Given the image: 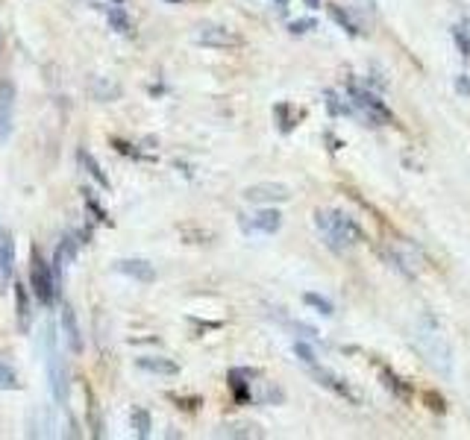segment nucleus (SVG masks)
Segmentation results:
<instances>
[{
    "label": "nucleus",
    "instance_id": "nucleus-1",
    "mask_svg": "<svg viewBox=\"0 0 470 440\" xmlns=\"http://www.w3.org/2000/svg\"><path fill=\"white\" fill-rule=\"evenodd\" d=\"M315 226L320 229V235H324V243L335 253L350 250L353 243L362 238V229L356 226V220L341 214V211H317Z\"/></svg>",
    "mask_w": 470,
    "mask_h": 440
},
{
    "label": "nucleus",
    "instance_id": "nucleus-2",
    "mask_svg": "<svg viewBox=\"0 0 470 440\" xmlns=\"http://www.w3.org/2000/svg\"><path fill=\"white\" fill-rule=\"evenodd\" d=\"M347 97H350L353 109L367 120V124H394L391 109L379 100V97H377L374 91H367V88L350 83V85H347Z\"/></svg>",
    "mask_w": 470,
    "mask_h": 440
},
{
    "label": "nucleus",
    "instance_id": "nucleus-3",
    "mask_svg": "<svg viewBox=\"0 0 470 440\" xmlns=\"http://www.w3.org/2000/svg\"><path fill=\"white\" fill-rule=\"evenodd\" d=\"M30 279H33V290H36L39 303L51 305V303L56 300V279H53V273H51V267L44 264V258L39 256V250H33V271H30Z\"/></svg>",
    "mask_w": 470,
    "mask_h": 440
},
{
    "label": "nucleus",
    "instance_id": "nucleus-4",
    "mask_svg": "<svg viewBox=\"0 0 470 440\" xmlns=\"http://www.w3.org/2000/svg\"><path fill=\"white\" fill-rule=\"evenodd\" d=\"M244 200L247 203H256V206L285 203V200H291V191L282 182H256L250 188H244Z\"/></svg>",
    "mask_w": 470,
    "mask_h": 440
},
{
    "label": "nucleus",
    "instance_id": "nucleus-5",
    "mask_svg": "<svg viewBox=\"0 0 470 440\" xmlns=\"http://www.w3.org/2000/svg\"><path fill=\"white\" fill-rule=\"evenodd\" d=\"M309 373H312V379L320 384V387H329L332 394H338V397H344V399H350V402H359V394L356 390L344 382L341 376H335L332 370H327V367H317V364H312L309 367Z\"/></svg>",
    "mask_w": 470,
    "mask_h": 440
},
{
    "label": "nucleus",
    "instance_id": "nucleus-6",
    "mask_svg": "<svg viewBox=\"0 0 470 440\" xmlns=\"http://www.w3.org/2000/svg\"><path fill=\"white\" fill-rule=\"evenodd\" d=\"M197 44L203 47H215V51H227V47H238L241 44V36H235L233 30L227 27H200L194 36Z\"/></svg>",
    "mask_w": 470,
    "mask_h": 440
},
{
    "label": "nucleus",
    "instance_id": "nucleus-7",
    "mask_svg": "<svg viewBox=\"0 0 470 440\" xmlns=\"http://www.w3.org/2000/svg\"><path fill=\"white\" fill-rule=\"evenodd\" d=\"M15 120V85L9 80H0V144L12 135Z\"/></svg>",
    "mask_w": 470,
    "mask_h": 440
},
{
    "label": "nucleus",
    "instance_id": "nucleus-8",
    "mask_svg": "<svg viewBox=\"0 0 470 440\" xmlns=\"http://www.w3.org/2000/svg\"><path fill=\"white\" fill-rule=\"evenodd\" d=\"M47 376H51V394H53V399L59 405H65L68 402V367H65V361L56 352H51V358H47Z\"/></svg>",
    "mask_w": 470,
    "mask_h": 440
},
{
    "label": "nucleus",
    "instance_id": "nucleus-9",
    "mask_svg": "<svg viewBox=\"0 0 470 440\" xmlns=\"http://www.w3.org/2000/svg\"><path fill=\"white\" fill-rule=\"evenodd\" d=\"M241 226H244L247 232L274 235V232H280V226H282V214H280L277 209H262V211L250 214V220H247V217H241Z\"/></svg>",
    "mask_w": 470,
    "mask_h": 440
},
{
    "label": "nucleus",
    "instance_id": "nucleus-10",
    "mask_svg": "<svg viewBox=\"0 0 470 440\" xmlns=\"http://www.w3.org/2000/svg\"><path fill=\"white\" fill-rule=\"evenodd\" d=\"M59 326H62V337L71 352H83V332H80V323H77V314H73L71 305H62V314H59Z\"/></svg>",
    "mask_w": 470,
    "mask_h": 440
},
{
    "label": "nucleus",
    "instance_id": "nucleus-11",
    "mask_svg": "<svg viewBox=\"0 0 470 440\" xmlns=\"http://www.w3.org/2000/svg\"><path fill=\"white\" fill-rule=\"evenodd\" d=\"M115 271L136 279V282H153L156 279L153 264L144 261V258H121V261H115Z\"/></svg>",
    "mask_w": 470,
    "mask_h": 440
},
{
    "label": "nucleus",
    "instance_id": "nucleus-12",
    "mask_svg": "<svg viewBox=\"0 0 470 440\" xmlns=\"http://www.w3.org/2000/svg\"><path fill=\"white\" fill-rule=\"evenodd\" d=\"M136 367L144 373H153V376H177L180 373V364L165 355H141V358H136Z\"/></svg>",
    "mask_w": 470,
    "mask_h": 440
},
{
    "label": "nucleus",
    "instance_id": "nucleus-13",
    "mask_svg": "<svg viewBox=\"0 0 470 440\" xmlns=\"http://www.w3.org/2000/svg\"><path fill=\"white\" fill-rule=\"evenodd\" d=\"M15 267V238L9 229H0V282H9Z\"/></svg>",
    "mask_w": 470,
    "mask_h": 440
},
{
    "label": "nucleus",
    "instance_id": "nucleus-14",
    "mask_svg": "<svg viewBox=\"0 0 470 440\" xmlns=\"http://www.w3.org/2000/svg\"><path fill=\"white\" fill-rule=\"evenodd\" d=\"M77 258V241H73V235H65L62 238V243L56 247V258H53V264H56V273H65L68 267H71V261Z\"/></svg>",
    "mask_w": 470,
    "mask_h": 440
},
{
    "label": "nucleus",
    "instance_id": "nucleus-15",
    "mask_svg": "<svg viewBox=\"0 0 470 440\" xmlns=\"http://www.w3.org/2000/svg\"><path fill=\"white\" fill-rule=\"evenodd\" d=\"M15 305H18V326H21V332H27L30 320H33V311H30L27 290H24V285H18V282H15Z\"/></svg>",
    "mask_w": 470,
    "mask_h": 440
},
{
    "label": "nucleus",
    "instance_id": "nucleus-16",
    "mask_svg": "<svg viewBox=\"0 0 470 440\" xmlns=\"http://www.w3.org/2000/svg\"><path fill=\"white\" fill-rule=\"evenodd\" d=\"M80 164L86 167V174L97 182V185H101V188H109V177L103 174V167H101V162H97L88 150H80Z\"/></svg>",
    "mask_w": 470,
    "mask_h": 440
},
{
    "label": "nucleus",
    "instance_id": "nucleus-17",
    "mask_svg": "<svg viewBox=\"0 0 470 440\" xmlns=\"http://www.w3.org/2000/svg\"><path fill=\"white\" fill-rule=\"evenodd\" d=\"M106 21H109V30H115L118 36H130L133 33V21H130V15L123 12L121 6H109Z\"/></svg>",
    "mask_w": 470,
    "mask_h": 440
},
{
    "label": "nucleus",
    "instance_id": "nucleus-18",
    "mask_svg": "<svg viewBox=\"0 0 470 440\" xmlns=\"http://www.w3.org/2000/svg\"><path fill=\"white\" fill-rule=\"evenodd\" d=\"M91 91H94L97 100H103V103L106 100H118V97H121V85L106 80V77H94L91 80Z\"/></svg>",
    "mask_w": 470,
    "mask_h": 440
},
{
    "label": "nucleus",
    "instance_id": "nucleus-19",
    "mask_svg": "<svg viewBox=\"0 0 470 440\" xmlns=\"http://www.w3.org/2000/svg\"><path fill=\"white\" fill-rule=\"evenodd\" d=\"M136 434L144 440V437H150V429H153V420H150V411L147 408H133V417H130Z\"/></svg>",
    "mask_w": 470,
    "mask_h": 440
},
{
    "label": "nucleus",
    "instance_id": "nucleus-20",
    "mask_svg": "<svg viewBox=\"0 0 470 440\" xmlns=\"http://www.w3.org/2000/svg\"><path fill=\"white\" fill-rule=\"evenodd\" d=\"M327 9H329V18H332V21L338 23V27H341L344 33H350V36H359V27H356V21H353V18L347 15V12H344L341 6H335V4H329Z\"/></svg>",
    "mask_w": 470,
    "mask_h": 440
},
{
    "label": "nucleus",
    "instance_id": "nucleus-21",
    "mask_svg": "<svg viewBox=\"0 0 470 440\" xmlns=\"http://www.w3.org/2000/svg\"><path fill=\"white\" fill-rule=\"evenodd\" d=\"M15 387H18V373L12 370L6 355L0 352V390H15Z\"/></svg>",
    "mask_w": 470,
    "mask_h": 440
},
{
    "label": "nucleus",
    "instance_id": "nucleus-22",
    "mask_svg": "<svg viewBox=\"0 0 470 440\" xmlns=\"http://www.w3.org/2000/svg\"><path fill=\"white\" fill-rule=\"evenodd\" d=\"M303 303H306V305H312L317 314H327V317L335 311V308H332V303H329V300H324V297H320V293H303Z\"/></svg>",
    "mask_w": 470,
    "mask_h": 440
},
{
    "label": "nucleus",
    "instance_id": "nucleus-23",
    "mask_svg": "<svg viewBox=\"0 0 470 440\" xmlns=\"http://www.w3.org/2000/svg\"><path fill=\"white\" fill-rule=\"evenodd\" d=\"M220 437H259L256 426H247V423H238V426H224Z\"/></svg>",
    "mask_w": 470,
    "mask_h": 440
},
{
    "label": "nucleus",
    "instance_id": "nucleus-24",
    "mask_svg": "<svg viewBox=\"0 0 470 440\" xmlns=\"http://www.w3.org/2000/svg\"><path fill=\"white\" fill-rule=\"evenodd\" d=\"M453 38L459 44L461 56H470V23H464V27H453Z\"/></svg>",
    "mask_w": 470,
    "mask_h": 440
},
{
    "label": "nucleus",
    "instance_id": "nucleus-25",
    "mask_svg": "<svg viewBox=\"0 0 470 440\" xmlns=\"http://www.w3.org/2000/svg\"><path fill=\"white\" fill-rule=\"evenodd\" d=\"M294 355L300 358L306 367H312V364H317V355H315V350L309 347V344H303V340H297L294 344Z\"/></svg>",
    "mask_w": 470,
    "mask_h": 440
},
{
    "label": "nucleus",
    "instance_id": "nucleus-26",
    "mask_svg": "<svg viewBox=\"0 0 470 440\" xmlns=\"http://www.w3.org/2000/svg\"><path fill=\"white\" fill-rule=\"evenodd\" d=\"M382 376H385V384H388V387H391V390H394V394H400V397H403V399H406V397H409V387H406V384H403V379H397V376H394V373H391V370H385V373H382Z\"/></svg>",
    "mask_w": 470,
    "mask_h": 440
},
{
    "label": "nucleus",
    "instance_id": "nucleus-27",
    "mask_svg": "<svg viewBox=\"0 0 470 440\" xmlns=\"http://www.w3.org/2000/svg\"><path fill=\"white\" fill-rule=\"evenodd\" d=\"M327 109H329L332 115H350V112H353V106H341V100H338L332 91L327 94Z\"/></svg>",
    "mask_w": 470,
    "mask_h": 440
},
{
    "label": "nucleus",
    "instance_id": "nucleus-28",
    "mask_svg": "<svg viewBox=\"0 0 470 440\" xmlns=\"http://www.w3.org/2000/svg\"><path fill=\"white\" fill-rule=\"evenodd\" d=\"M86 206H88V209L94 211V217H97V220H106V214H103V209H101V203H97V200H94V194H91V191H86Z\"/></svg>",
    "mask_w": 470,
    "mask_h": 440
},
{
    "label": "nucleus",
    "instance_id": "nucleus-29",
    "mask_svg": "<svg viewBox=\"0 0 470 440\" xmlns=\"http://www.w3.org/2000/svg\"><path fill=\"white\" fill-rule=\"evenodd\" d=\"M309 30H315V21H294V23H291V33H297V36H300V33H309Z\"/></svg>",
    "mask_w": 470,
    "mask_h": 440
},
{
    "label": "nucleus",
    "instance_id": "nucleus-30",
    "mask_svg": "<svg viewBox=\"0 0 470 440\" xmlns=\"http://www.w3.org/2000/svg\"><path fill=\"white\" fill-rule=\"evenodd\" d=\"M456 88H459V94H470V80L464 77V73H459V77H456Z\"/></svg>",
    "mask_w": 470,
    "mask_h": 440
},
{
    "label": "nucleus",
    "instance_id": "nucleus-31",
    "mask_svg": "<svg viewBox=\"0 0 470 440\" xmlns=\"http://www.w3.org/2000/svg\"><path fill=\"white\" fill-rule=\"evenodd\" d=\"M306 4H309L312 9H317V6H320V0H306Z\"/></svg>",
    "mask_w": 470,
    "mask_h": 440
},
{
    "label": "nucleus",
    "instance_id": "nucleus-32",
    "mask_svg": "<svg viewBox=\"0 0 470 440\" xmlns=\"http://www.w3.org/2000/svg\"><path fill=\"white\" fill-rule=\"evenodd\" d=\"M277 4H280V6H282V9H285V0H277Z\"/></svg>",
    "mask_w": 470,
    "mask_h": 440
},
{
    "label": "nucleus",
    "instance_id": "nucleus-33",
    "mask_svg": "<svg viewBox=\"0 0 470 440\" xmlns=\"http://www.w3.org/2000/svg\"><path fill=\"white\" fill-rule=\"evenodd\" d=\"M170 4H180V0H170Z\"/></svg>",
    "mask_w": 470,
    "mask_h": 440
}]
</instances>
